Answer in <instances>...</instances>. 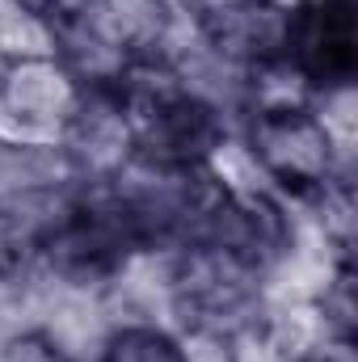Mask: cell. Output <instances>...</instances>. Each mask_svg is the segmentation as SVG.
<instances>
[{
    "label": "cell",
    "mask_w": 358,
    "mask_h": 362,
    "mask_svg": "<svg viewBox=\"0 0 358 362\" xmlns=\"http://www.w3.org/2000/svg\"><path fill=\"white\" fill-rule=\"evenodd\" d=\"M241 152L253 177L287 202L312 206L350 177V148L316 101H258L241 110Z\"/></svg>",
    "instance_id": "1"
},
{
    "label": "cell",
    "mask_w": 358,
    "mask_h": 362,
    "mask_svg": "<svg viewBox=\"0 0 358 362\" xmlns=\"http://www.w3.org/2000/svg\"><path fill=\"white\" fill-rule=\"evenodd\" d=\"M198 240L224 249L228 257H236L241 266L262 274L266 282L299 249L291 202L266 189L262 181H228V189L215 202V211L207 215Z\"/></svg>",
    "instance_id": "2"
},
{
    "label": "cell",
    "mask_w": 358,
    "mask_h": 362,
    "mask_svg": "<svg viewBox=\"0 0 358 362\" xmlns=\"http://www.w3.org/2000/svg\"><path fill=\"white\" fill-rule=\"evenodd\" d=\"M85 89L47 51L0 55V139L4 144H59Z\"/></svg>",
    "instance_id": "3"
},
{
    "label": "cell",
    "mask_w": 358,
    "mask_h": 362,
    "mask_svg": "<svg viewBox=\"0 0 358 362\" xmlns=\"http://www.w3.org/2000/svg\"><path fill=\"white\" fill-rule=\"evenodd\" d=\"M287 68L312 97L354 89L358 76V4L354 0H295Z\"/></svg>",
    "instance_id": "4"
},
{
    "label": "cell",
    "mask_w": 358,
    "mask_h": 362,
    "mask_svg": "<svg viewBox=\"0 0 358 362\" xmlns=\"http://www.w3.org/2000/svg\"><path fill=\"white\" fill-rule=\"evenodd\" d=\"M59 152L81 185H105L135 160L131 118L114 89H85L59 135Z\"/></svg>",
    "instance_id": "5"
},
{
    "label": "cell",
    "mask_w": 358,
    "mask_h": 362,
    "mask_svg": "<svg viewBox=\"0 0 358 362\" xmlns=\"http://www.w3.org/2000/svg\"><path fill=\"white\" fill-rule=\"evenodd\" d=\"M89 8L131 59L169 55L178 42L173 0H89Z\"/></svg>",
    "instance_id": "6"
},
{
    "label": "cell",
    "mask_w": 358,
    "mask_h": 362,
    "mask_svg": "<svg viewBox=\"0 0 358 362\" xmlns=\"http://www.w3.org/2000/svg\"><path fill=\"white\" fill-rule=\"evenodd\" d=\"M97 362H194L185 337L156 320H118L105 329Z\"/></svg>",
    "instance_id": "7"
},
{
    "label": "cell",
    "mask_w": 358,
    "mask_h": 362,
    "mask_svg": "<svg viewBox=\"0 0 358 362\" xmlns=\"http://www.w3.org/2000/svg\"><path fill=\"white\" fill-rule=\"evenodd\" d=\"M0 362H76V350L51 325H25L0 337Z\"/></svg>",
    "instance_id": "8"
},
{
    "label": "cell",
    "mask_w": 358,
    "mask_h": 362,
    "mask_svg": "<svg viewBox=\"0 0 358 362\" xmlns=\"http://www.w3.org/2000/svg\"><path fill=\"white\" fill-rule=\"evenodd\" d=\"M0 4H4L8 13H17V17H25V21H34V25H42V30H51L55 21L81 13L89 0H0Z\"/></svg>",
    "instance_id": "9"
},
{
    "label": "cell",
    "mask_w": 358,
    "mask_h": 362,
    "mask_svg": "<svg viewBox=\"0 0 358 362\" xmlns=\"http://www.w3.org/2000/svg\"><path fill=\"white\" fill-rule=\"evenodd\" d=\"M287 362H358V358H354V341L312 333L308 341H299V346L287 354Z\"/></svg>",
    "instance_id": "10"
},
{
    "label": "cell",
    "mask_w": 358,
    "mask_h": 362,
    "mask_svg": "<svg viewBox=\"0 0 358 362\" xmlns=\"http://www.w3.org/2000/svg\"><path fill=\"white\" fill-rule=\"evenodd\" d=\"M190 4H198V0H190Z\"/></svg>",
    "instance_id": "11"
}]
</instances>
